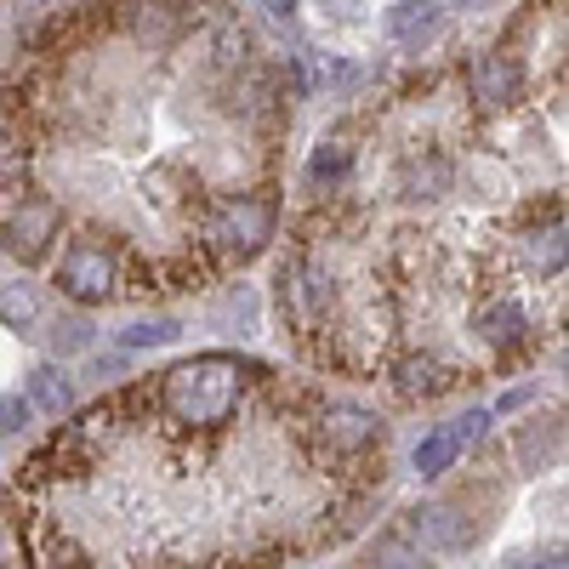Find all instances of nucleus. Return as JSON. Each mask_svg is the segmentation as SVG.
<instances>
[{
	"label": "nucleus",
	"mask_w": 569,
	"mask_h": 569,
	"mask_svg": "<svg viewBox=\"0 0 569 569\" xmlns=\"http://www.w3.org/2000/svg\"><path fill=\"white\" fill-rule=\"evenodd\" d=\"M177 337H182V330H177L171 319H149V325H131L120 342H126V348H166V342H177Z\"/></svg>",
	"instance_id": "obj_15"
},
{
	"label": "nucleus",
	"mask_w": 569,
	"mask_h": 569,
	"mask_svg": "<svg viewBox=\"0 0 569 569\" xmlns=\"http://www.w3.org/2000/svg\"><path fill=\"white\" fill-rule=\"evenodd\" d=\"M262 12H273V18H291V12H297V0H262Z\"/></svg>",
	"instance_id": "obj_20"
},
{
	"label": "nucleus",
	"mask_w": 569,
	"mask_h": 569,
	"mask_svg": "<svg viewBox=\"0 0 569 569\" xmlns=\"http://www.w3.org/2000/svg\"><path fill=\"white\" fill-rule=\"evenodd\" d=\"M114 279H120L114 251L103 240H91V233H86V240H74L63 251V262H58V291L74 297V302H109L114 297Z\"/></svg>",
	"instance_id": "obj_2"
},
{
	"label": "nucleus",
	"mask_w": 569,
	"mask_h": 569,
	"mask_svg": "<svg viewBox=\"0 0 569 569\" xmlns=\"http://www.w3.org/2000/svg\"><path fill=\"white\" fill-rule=\"evenodd\" d=\"M246 388H251V370L240 359L206 353V359H188V365L166 370L149 399L160 405L166 421L188 427V433H217V427L240 410Z\"/></svg>",
	"instance_id": "obj_1"
},
{
	"label": "nucleus",
	"mask_w": 569,
	"mask_h": 569,
	"mask_svg": "<svg viewBox=\"0 0 569 569\" xmlns=\"http://www.w3.org/2000/svg\"><path fill=\"white\" fill-rule=\"evenodd\" d=\"M52 240H58V206L40 200V194L18 200L7 217H0V246H7L18 262H40Z\"/></svg>",
	"instance_id": "obj_3"
},
{
	"label": "nucleus",
	"mask_w": 569,
	"mask_h": 569,
	"mask_svg": "<svg viewBox=\"0 0 569 569\" xmlns=\"http://www.w3.org/2000/svg\"><path fill=\"white\" fill-rule=\"evenodd\" d=\"M126 29H131L137 46L166 52V46L188 29V0H131V7H126Z\"/></svg>",
	"instance_id": "obj_5"
},
{
	"label": "nucleus",
	"mask_w": 569,
	"mask_h": 569,
	"mask_svg": "<svg viewBox=\"0 0 569 569\" xmlns=\"http://www.w3.org/2000/svg\"><path fill=\"white\" fill-rule=\"evenodd\" d=\"M530 257H536V268H541V273H558V268H563V222H558V228L530 233Z\"/></svg>",
	"instance_id": "obj_14"
},
{
	"label": "nucleus",
	"mask_w": 569,
	"mask_h": 569,
	"mask_svg": "<svg viewBox=\"0 0 569 569\" xmlns=\"http://www.w3.org/2000/svg\"><path fill=\"white\" fill-rule=\"evenodd\" d=\"M348 166H353V149H348L342 137H337V142H325V149L313 154V177H319V182H325V177H342Z\"/></svg>",
	"instance_id": "obj_16"
},
{
	"label": "nucleus",
	"mask_w": 569,
	"mask_h": 569,
	"mask_svg": "<svg viewBox=\"0 0 569 569\" xmlns=\"http://www.w3.org/2000/svg\"><path fill=\"white\" fill-rule=\"evenodd\" d=\"M325 439H330V450H370L376 439H382V427H376V416H365V410H330Z\"/></svg>",
	"instance_id": "obj_8"
},
{
	"label": "nucleus",
	"mask_w": 569,
	"mask_h": 569,
	"mask_svg": "<svg viewBox=\"0 0 569 569\" xmlns=\"http://www.w3.org/2000/svg\"><path fill=\"white\" fill-rule=\"evenodd\" d=\"M472 330H479L490 348H512L518 337H525V313L501 297V302H485L479 313H472Z\"/></svg>",
	"instance_id": "obj_9"
},
{
	"label": "nucleus",
	"mask_w": 569,
	"mask_h": 569,
	"mask_svg": "<svg viewBox=\"0 0 569 569\" xmlns=\"http://www.w3.org/2000/svg\"><path fill=\"white\" fill-rule=\"evenodd\" d=\"M268 206L262 200H228V206H217V217L206 222V233H211V240L217 246H228V251H257L262 240H268Z\"/></svg>",
	"instance_id": "obj_4"
},
{
	"label": "nucleus",
	"mask_w": 569,
	"mask_h": 569,
	"mask_svg": "<svg viewBox=\"0 0 569 569\" xmlns=\"http://www.w3.org/2000/svg\"><path fill=\"white\" fill-rule=\"evenodd\" d=\"M445 382H450V376H445L433 359H405V365H399V393H410V399H416V393H439Z\"/></svg>",
	"instance_id": "obj_13"
},
{
	"label": "nucleus",
	"mask_w": 569,
	"mask_h": 569,
	"mask_svg": "<svg viewBox=\"0 0 569 569\" xmlns=\"http://www.w3.org/2000/svg\"><path fill=\"white\" fill-rule=\"evenodd\" d=\"M29 399H34V410H46V416H63L69 410V382H63V370L58 365H34V376H29Z\"/></svg>",
	"instance_id": "obj_10"
},
{
	"label": "nucleus",
	"mask_w": 569,
	"mask_h": 569,
	"mask_svg": "<svg viewBox=\"0 0 569 569\" xmlns=\"http://www.w3.org/2000/svg\"><path fill=\"white\" fill-rule=\"evenodd\" d=\"M382 29H388V40H399V46H427V40L445 29V12L427 7V0H405V7H393V12L382 18Z\"/></svg>",
	"instance_id": "obj_7"
},
{
	"label": "nucleus",
	"mask_w": 569,
	"mask_h": 569,
	"mask_svg": "<svg viewBox=\"0 0 569 569\" xmlns=\"http://www.w3.org/2000/svg\"><path fill=\"white\" fill-rule=\"evenodd\" d=\"M512 86H518L512 58H485L479 63V98L485 103H512Z\"/></svg>",
	"instance_id": "obj_12"
},
{
	"label": "nucleus",
	"mask_w": 569,
	"mask_h": 569,
	"mask_svg": "<svg viewBox=\"0 0 569 569\" xmlns=\"http://www.w3.org/2000/svg\"><path fill=\"white\" fill-rule=\"evenodd\" d=\"M0 319L7 325H34V297L23 291V284H12V291L0 297Z\"/></svg>",
	"instance_id": "obj_17"
},
{
	"label": "nucleus",
	"mask_w": 569,
	"mask_h": 569,
	"mask_svg": "<svg viewBox=\"0 0 569 569\" xmlns=\"http://www.w3.org/2000/svg\"><path fill=\"white\" fill-rule=\"evenodd\" d=\"M23 421H29V399H12V393H0V433H18Z\"/></svg>",
	"instance_id": "obj_18"
},
{
	"label": "nucleus",
	"mask_w": 569,
	"mask_h": 569,
	"mask_svg": "<svg viewBox=\"0 0 569 569\" xmlns=\"http://www.w3.org/2000/svg\"><path fill=\"white\" fill-rule=\"evenodd\" d=\"M456 433H450V427H439V433H427L421 445H416V472H421V479H439V472L456 461Z\"/></svg>",
	"instance_id": "obj_11"
},
{
	"label": "nucleus",
	"mask_w": 569,
	"mask_h": 569,
	"mask_svg": "<svg viewBox=\"0 0 569 569\" xmlns=\"http://www.w3.org/2000/svg\"><path fill=\"white\" fill-rule=\"evenodd\" d=\"M410 536H416L421 552H456V547L472 541V530L461 525L450 507H421V512L410 518Z\"/></svg>",
	"instance_id": "obj_6"
},
{
	"label": "nucleus",
	"mask_w": 569,
	"mask_h": 569,
	"mask_svg": "<svg viewBox=\"0 0 569 569\" xmlns=\"http://www.w3.org/2000/svg\"><path fill=\"white\" fill-rule=\"evenodd\" d=\"M485 421H490L485 410H472V416H461V421L450 427V433H456V445H472V439H479V433H485Z\"/></svg>",
	"instance_id": "obj_19"
}]
</instances>
